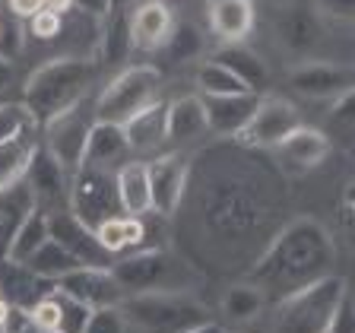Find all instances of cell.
I'll list each match as a JSON object with an SVG mask.
<instances>
[{
    "label": "cell",
    "instance_id": "6da1fadb",
    "mask_svg": "<svg viewBox=\"0 0 355 333\" xmlns=\"http://www.w3.org/2000/svg\"><path fill=\"white\" fill-rule=\"evenodd\" d=\"M276 178L266 175L260 165L229 162L225 169L213 171L209 185L200 194V225L203 238L222 251L241 254L244 248L257 244V254L273 238V216L279 210Z\"/></svg>",
    "mask_w": 355,
    "mask_h": 333
},
{
    "label": "cell",
    "instance_id": "7a4b0ae2",
    "mask_svg": "<svg viewBox=\"0 0 355 333\" xmlns=\"http://www.w3.org/2000/svg\"><path fill=\"white\" fill-rule=\"evenodd\" d=\"M336 266V241L330 229L314 216H295L279 225L273 238L263 244V251L248 266V282L260 289L266 302L302 292L314 282L333 276Z\"/></svg>",
    "mask_w": 355,
    "mask_h": 333
},
{
    "label": "cell",
    "instance_id": "3957f363",
    "mask_svg": "<svg viewBox=\"0 0 355 333\" xmlns=\"http://www.w3.org/2000/svg\"><path fill=\"white\" fill-rule=\"evenodd\" d=\"M92 80H96V64L89 58H73V54L51 58L26 76L22 102L35 114L38 124H48L60 111L83 102L92 89Z\"/></svg>",
    "mask_w": 355,
    "mask_h": 333
},
{
    "label": "cell",
    "instance_id": "277c9868",
    "mask_svg": "<svg viewBox=\"0 0 355 333\" xmlns=\"http://www.w3.org/2000/svg\"><path fill=\"white\" fill-rule=\"evenodd\" d=\"M346 296L349 282L336 273L302 289V292H292V296L273 302L276 308L266 333H327Z\"/></svg>",
    "mask_w": 355,
    "mask_h": 333
},
{
    "label": "cell",
    "instance_id": "5b68a950",
    "mask_svg": "<svg viewBox=\"0 0 355 333\" xmlns=\"http://www.w3.org/2000/svg\"><path fill=\"white\" fill-rule=\"evenodd\" d=\"M111 273L124 289V296L143 292H191L193 270L184 257L171 254L168 248H143L111 264Z\"/></svg>",
    "mask_w": 355,
    "mask_h": 333
},
{
    "label": "cell",
    "instance_id": "8992f818",
    "mask_svg": "<svg viewBox=\"0 0 355 333\" xmlns=\"http://www.w3.org/2000/svg\"><path fill=\"white\" fill-rule=\"evenodd\" d=\"M127 324L143 333H187L207 324L209 311L191 292H143L121 302Z\"/></svg>",
    "mask_w": 355,
    "mask_h": 333
},
{
    "label": "cell",
    "instance_id": "52a82bcc",
    "mask_svg": "<svg viewBox=\"0 0 355 333\" xmlns=\"http://www.w3.org/2000/svg\"><path fill=\"white\" fill-rule=\"evenodd\" d=\"M159 96H162V74L153 64H130L118 76H111L108 86L92 102L96 105V121L124 124L153 102H159Z\"/></svg>",
    "mask_w": 355,
    "mask_h": 333
},
{
    "label": "cell",
    "instance_id": "ba28073f",
    "mask_svg": "<svg viewBox=\"0 0 355 333\" xmlns=\"http://www.w3.org/2000/svg\"><path fill=\"white\" fill-rule=\"evenodd\" d=\"M67 210L89 229H96L98 222L111 219V216H121L114 171L80 165L70 175V185H67Z\"/></svg>",
    "mask_w": 355,
    "mask_h": 333
},
{
    "label": "cell",
    "instance_id": "9c48e42d",
    "mask_svg": "<svg viewBox=\"0 0 355 333\" xmlns=\"http://www.w3.org/2000/svg\"><path fill=\"white\" fill-rule=\"evenodd\" d=\"M92 124H96V105L89 102V99H83L73 108L60 111L58 118L42 124V130H38L42 133V146L73 175L83 162V149H86Z\"/></svg>",
    "mask_w": 355,
    "mask_h": 333
},
{
    "label": "cell",
    "instance_id": "30bf717a",
    "mask_svg": "<svg viewBox=\"0 0 355 333\" xmlns=\"http://www.w3.org/2000/svg\"><path fill=\"white\" fill-rule=\"evenodd\" d=\"M298 124H302V114L288 99L260 96L254 118L248 121V127L238 133L235 140L244 149H276Z\"/></svg>",
    "mask_w": 355,
    "mask_h": 333
},
{
    "label": "cell",
    "instance_id": "8fae6325",
    "mask_svg": "<svg viewBox=\"0 0 355 333\" xmlns=\"http://www.w3.org/2000/svg\"><path fill=\"white\" fill-rule=\"evenodd\" d=\"M288 83L298 96L311 99V102H336L340 96L355 89L352 64L346 60H304V64L292 67Z\"/></svg>",
    "mask_w": 355,
    "mask_h": 333
},
{
    "label": "cell",
    "instance_id": "7c38bea8",
    "mask_svg": "<svg viewBox=\"0 0 355 333\" xmlns=\"http://www.w3.org/2000/svg\"><path fill=\"white\" fill-rule=\"evenodd\" d=\"M58 292L70 296L73 302H80L83 308L89 311H102V308H121L124 302V289L118 286L114 273H111V266H80L73 273L60 276L54 282Z\"/></svg>",
    "mask_w": 355,
    "mask_h": 333
},
{
    "label": "cell",
    "instance_id": "4fadbf2b",
    "mask_svg": "<svg viewBox=\"0 0 355 333\" xmlns=\"http://www.w3.org/2000/svg\"><path fill=\"white\" fill-rule=\"evenodd\" d=\"M149 171V197H153L155 216H171L181 210L191 185V159L187 155H159L155 162H146Z\"/></svg>",
    "mask_w": 355,
    "mask_h": 333
},
{
    "label": "cell",
    "instance_id": "5bb4252c",
    "mask_svg": "<svg viewBox=\"0 0 355 333\" xmlns=\"http://www.w3.org/2000/svg\"><path fill=\"white\" fill-rule=\"evenodd\" d=\"M22 185L29 187L35 207L44 210V213H54V210H67V207H58L67 200V185H70V171L54 159L48 149L38 143L35 153L29 159V169L22 175Z\"/></svg>",
    "mask_w": 355,
    "mask_h": 333
},
{
    "label": "cell",
    "instance_id": "9a60e30c",
    "mask_svg": "<svg viewBox=\"0 0 355 333\" xmlns=\"http://www.w3.org/2000/svg\"><path fill=\"white\" fill-rule=\"evenodd\" d=\"M48 235H51V241H58L60 248H67L83 266H111L108 254H105L96 241V232L89 229V225H83L70 210H54V213H48Z\"/></svg>",
    "mask_w": 355,
    "mask_h": 333
},
{
    "label": "cell",
    "instance_id": "2e32d148",
    "mask_svg": "<svg viewBox=\"0 0 355 333\" xmlns=\"http://www.w3.org/2000/svg\"><path fill=\"white\" fill-rule=\"evenodd\" d=\"M130 146L124 140L121 124H108V121H96L89 130L86 149H83V162L80 165H92V169H105V171H118L124 162H130Z\"/></svg>",
    "mask_w": 355,
    "mask_h": 333
},
{
    "label": "cell",
    "instance_id": "e0dca14e",
    "mask_svg": "<svg viewBox=\"0 0 355 333\" xmlns=\"http://www.w3.org/2000/svg\"><path fill=\"white\" fill-rule=\"evenodd\" d=\"M257 102H260L257 92L203 99V108H207V130L219 133V137H238V133L248 127V121L254 118Z\"/></svg>",
    "mask_w": 355,
    "mask_h": 333
},
{
    "label": "cell",
    "instance_id": "ac0fdd59",
    "mask_svg": "<svg viewBox=\"0 0 355 333\" xmlns=\"http://www.w3.org/2000/svg\"><path fill=\"white\" fill-rule=\"evenodd\" d=\"M171 29H175V16H171L168 3H162V0H146L130 16V42L140 51L162 48L168 42Z\"/></svg>",
    "mask_w": 355,
    "mask_h": 333
},
{
    "label": "cell",
    "instance_id": "d6986e66",
    "mask_svg": "<svg viewBox=\"0 0 355 333\" xmlns=\"http://www.w3.org/2000/svg\"><path fill=\"white\" fill-rule=\"evenodd\" d=\"M276 149H279L286 165H292V169H318L327 155H330L333 140L327 137V130H320V127L298 124Z\"/></svg>",
    "mask_w": 355,
    "mask_h": 333
},
{
    "label": "cell",
    "instance_id": "ffe728a7",
    "mask_svg": "<svg viewBox=\"0 0 355 333\" xmlns=\"http://www.w3.org/2000/svg\"><path fill=\"white\" fill-rule=\"evenodd\" d=\"M114 191H118L121 216H149L153 197H149V171L143 159H130L114 171Z\"/></svg>",
    "mask_w": 355,
    "mask_h": 333
},
{
    "label": "cell",
    "instance_id": "44dd1931",
    "mask_svg": "<svg viewBox=\"0 0 355 333\" xmlns=\"http://www.w3.org/2000/svg\"><path fill=\"white\" fill-rule=\"evenodd\" d=\"M54 289V282L35 276L26 264H10V260H0V292L7 298L10 308H22L29 311L32 305L42 296H48Z\"/></svg>",
    "mask_w": 355,
    "mask_h": 333
},
{
    "label": "cell",
    "instance_id": "7402d4cb",
    "mask_svg": "<svg viewBox=\"0 0 355 333\" xmlns=\"http://www.w3.org/2000/svg\"><path fill=\"white\" fill-rule=\"evenodd\" d=\"M209 29L222 44H241L254 29L251 0H209Z\"/></svg>",
    "mask_w": 355,
    "mask_h": 333
},
{
    "label": "cell",
    "instance_id": "603a6c76",
    "mask_svg": "<svg viewBox=\"0 0 355 333\" xmlns=\"http://www.w3.org/2000/svg\"><path fill=\"white\" fill-rule=\"evenodd\" d=\"M207 130V108L200 96H181L165 105V140L191 143Z\"/></svg>",
    "mask_w": 355,
    "mask_h": 333
},
{
    "label": "cell",
    "instance_id": "cb8c5ba5",
    "mask_svg": "<svg viewBox=\"0 0 355 333\" xmlns=\"http://www.w3.org/2000/svg\"><path fill=\"white\" fill-rule=\"evenodd\" d=\"M165 105L168 102H153L149 108H143L140 114H133L130 121L121 124L124 130V140L130 146V155L133 153H153L165 143Z\"/></svg>",
    "mask_w": 355,
    "mask_h": 333
},
{
    "label": "cell",
    "instance_id": "d4e9b609",
    "mask_svg": "<svg viewBox=\"0 0 355 333\" xmlns=\"http://www.w3.org/2000/svg\"><path fill=\"white\" fill-rule=\"evenodd\" d=\"M276 38L286 51L292 54H308L318 44V16L314 10H298L288 7L276 16Z\"/></svg>",
    "mask_w": 355,
    "mask_h": 333
},
{
    "label": "cell",
    "instance_id": "484cf974",
    "mask_svg": "<svg viewBox=\"0 0 355 333\" xmlns=\"http://www.w3.org/2000/svg\"><path fill=\"white\" fill-rule=\"evenodd\" d=\"M213 60L225 67L229 74H235L244 86L251 89V92L263 89L266 80H270L263 58H260L257 51H251V48H244V44H222L219 51L213 54Z\"/></svg>",
    "mask_w": 355,
    "mask_h": 333
},
{
    "label": "cell",
    "instance_id": "4316f807",
    "mask_svg": "<svg viewBox=\"0 0 355 333\" xmlns=\"http://www.w3.org/2000/svg\"><path fill=\"white\" fill-rule=\"evenodd\" d=\"M266 305L270 302H266L263 292H260L254 282L244 280V282H235V286H229L222 292L219 311L232 321V324H251V321H257L266 311Z\"/></svg>",
    "mask_w": 355,
    "mask_h": 333
},
{
    "label": "cell",
    "instance_id": "83f0119b",
    "mask_svg": "<svg viewBox=\"0 0 355 333\" xmlns=\"http://www.w3.org/2000/svg\"><path fill=\"white\" fill-rule=\"evenodd\" d=\"M48 238H51L48 235V213L35 207L26 219L19 222V229L13 232L3 260H10V264H29V257L42 248L44 241H48Z\"/></svg>",
    "mask_w": 355,
    "mask_h": 333
},
{
    "label": "cell",
    "instance_id": "f1b7e54d",
    "mask_svg": "<svg viewBox=\"0 0 355 333\" xmlns=\"http://www.w3.org/2000/svg\"><path fill=\"white\" fill-rule=\"evenodd\" d=\"M35 210V200H32L29 187L22 185H13L10 191L0 194V260L7 254V244L13 238V232L19 229V222Z\"/></svg>",
    "mask_w": 355,
    "mask_h": 333
},
{
    "label": "cell",
    "instance_id": "f546056e",
    "mask_svg": "<svg viewBox=\"0 0 355 333\" xmlns=\"http://www.w3.org/2000/svg\"><path fill=\"white\" fill-rule=\"evenodd\" d=\"M32 270L35 276H42V280H48V282H58L60 276H67V273H73V270H80V260L73 257V254L67 251V248H60L58 241H48L38 248L35 254L29 257V264H26Z\"/></svg>",
    "mask_w": 355,
    "mask_h": 333
},
{
    "label": "cell",
    "instance_id": "4dcf8cb0",
    "mask_svg": "<svg viewBox=\"0 0 355 333\" xmlns=\"http://www.w3.org/2000/svg\"><path fill=\"white\" fill-rule=\"evenodd\" d=\"M35 146H38V137H22V140L0 143V194L22 181Z\"/></svg>",
    "mask_w": 355,
    "mask_h": 333
},
{
    "label": "cell",
    "instance_id": "1f68e13d",
    "mask_svg": "<svg viewBox=\"0 0 355 333\" xmlns=\"http://www.w3.org/2000/svg\"><path fill=\"white\" fill-rule=\"evenodd\" d=\"M111 16H105L102 32H98V48H102V60L114 64V60L127 58V51L133 48L130 42V16L124 10H108Z\"/></svg>",
    "mask_w": 355,
    "mask_h": 333
},
{
    "label": "cell",
    "instance_id": "d6a6232c",
    "mask_svg": "<svg viewBox=\"0 0 355 333\" xmlns=\"http://www.w3.org/2000/svg\"><path fill=\"white\" fill-rule=\"evenodd\" d=\"M197 89L207 99H222V96H241V92H251L235 74H229L222 64L216 60H203L197 67Z\"/></svg>",
    "mask_w": 355,
    "mask_h": 333
},
{
    "label": "cell",
    "instance_id": "836d02e7",
    "mask_svg": "<svg viewBox=\"0 0 355 333\" xmlns=\"http://www.w3.org/2000/svg\"><path fill=\"white\" fill-rule=\"evenodd\" d=\"M38 130H42V124L26 108V102H0V143L38 137Z\"/></svg>",
    "mask_w": 355,
    "mask_h": 333
},
{
    "label": "cell",
    "instance_id": "e575fe53",
    "mask_svg": "<svg viewBox=\"0 0 355 333\" xmlns=\"http://www.w3.org/2000/svg\"><path fill=\"white\" fill-rule=\"evenodd\" d=\"M162 48L175 60H191V58H197V54H200V48H203V38H200V32L193 29L191 22H175V29H171L168 42H165Z\"/></svg>",
    "mask_w": 355,
    "mask_h": 333
},
{
    "label": "cell",
    "instance_id": "d590c367",
    "mask_svg": "<svg viewBox=\"0 0 355 333\" xmlns=\"http://www.w3.org/2000/svg\"><path fill=\"white\" fill-rule=\"evenodd\" d=\"M54 298H58V324H54V333H83L86 330L92 311L83 308L80 302H73V298L64 296V292H58V289H54Z\"/></svg>",
    "mask_w": 355,
    "mask_h": 333
},
{
    "label": "cell",
    "instance_id": "8d00e7d4",
    "mask_svg": "<svg viewBox=\"0 0 355 333\" xmlns=\"http://www.w3.org/2000/svg\"><path fill=\"white\" fill-rule=\"evenodd\" d=\"M64 22H67V16L44 7V10H38L32 19L22 22V32L29 38H35V42H54V38L64 35Z\"/></svg>",
    "mask_w": 355,
    "mask_h": 333
},
{
    "label": "cell",
    "instance_id": "74e56055",
    "mask_svg": "<svg viewBox=\"0 0 355 333\" xmlns=\"http://www.w3.org/2000/svg\"><path fill=\"white\" fill-rule=\"evenodd\" d=\"M96 241L105 254H124L127 251V229H124V216H111V219L98 222L96 229Z\"/></svg>",
    "mask_w": 355,
    "mask_h": 333
},
{
    "label": "cell",
    "instance_id": "f35d334b",
    "mask_svg": "<svg viewBox=\"0 0 355 333\" xmlns=\"http://www.w3.org/2000/svg\"><path fill=\"white\" fill-rule=\"evenodd\" d=\"M133 327L127 324L124 311L121 308H102L89 314V324L83 333H130Z\"/></svg>",
    "mask_w": 355,
    "mask_h": 333
},
{
    "label": "cell",
    "instance_id": "ab89813d",
    "mask_svg": "<svg viewBox=\"0 0 355 333\" xmlns=\"http://www.w3.org/2000/svg\"><path fill=\"white\" fill-rule=\"evenodd\" d=\"M330 127L333 133H343V140L352 143V92L340 96L336 102H330Z\"/></svg>",
    "mask_w": 355,
    "mask_h": 333
},
{
    "label": "cell",
    "instance_id": "60d3db41",
    "mask_svg": "<svg viewBox=\"0 0 355 333\" xmlns=\"http://www.w3.org/2000/svg\"><path fill=\"white\" fill-rule=\"evenodd\" d=\"M314 3V16H324L327 22H352L355 16V0H311Z\"/></svg>",
    "mask_w": 355,
    "mask_h": 333
},
{
    "label": "cell",
    "instance_id": "b9f144b4",
    "mask_svg": "<svg viewBox=\"0 0 355 333\" xmlns=\"http://www.w3.org/2000/svg\"><path fill=\"white\" fill-rule=\"evenodd\" d=\"M0 333H51V330L38 327L22 308H10V314H7V321H3V327H0Z\"/></svg>",
    "mask_w": 355,
    "mask_h": 333
},
{
    "label": "cell",
    "instance_id": "7bdbcfd3",
    "mask_svg": "<svg viewBox=\"0 0 355 333\" xmlns=\"http://www.w3.org/2000/svg\"><path fill=\"white\" fill-rule=\"evenodd\" d=\"M7 10L13 19L26 22V19H32L38 10H44V0H7Z\"/></svg>",
    "mask_w": 355,
    "mask_h": 333
},
{
    "label": "cell",
    "instance_id": "ee69618b",
    "mask_svg": "<svg viewBox=\"0 0 355 333\" xmlns=\"http://www.w3.org/2000/svg\"><path fill=\"white\" fill-rule=\"evenodd\" d=\"M327 333H352V296L343 298L340 311H336V318H333V324Z\"/></svg>",
    "mask_w": 355,
    "mask_h": 333
},
{
    "label": "cell",
    "instance_id": "f6af8a7d",
    "mask_svg": "<svg viewBox=\"0 0 355 333\" xmlns=\"http://www.w3.org/2000/svg\"><path fill=\"white\" fill-rule=\"evenodd\" d=\"M73 7L83 10L86 16H96V19H105L111 10V0H73Z\"/></svg>",
    "mask_w": 355,
    "mask_h": 333
},
{
    "label": "cell",
    "instance_id": "bcb514c9",
    "mask_svg": "<svg viewBox=\"0 0 355 333\" xmlns=\"http://www.w3.org/2000/svg\"><path fill=\"white\" fill-rule=\"evenodd\" d=\"M340 219H343V229H346V235H349V232H352V185H346V191H343Z\"/></svg>",
    "mask_w": 355,
    "mask_h": 333
},
{
    "label": "cell",
    "instance_id": "7dc6e473",
    "mask_svg": "<svg viewBox=\"0 0 355 333\" xmlns=\"http://www.w3.org/2000/svg\"><path fill=\"white\" fill-rule=\"evenodd\" d=\"M13 80H16V67H13V60L0 54V92H7V89L13 86Z\"/></svg>",
    "mask_w": 355,
    "mask_h": 333
},
{
    "label": "cell",
    "instance_id": "c3c4849f",
    "mask_svg": "<svg viewBox=\"0 0 355 333\" xmlns=\"http://www.w3.org/2000/svg\"><path fill=\"white\" fill-rule=\"evenodd\" d=\"M44 7L48 10H54V13H60V16H70L73 13V0H44Z\"/></svg>",
    "mask_w": 355,
    "mask_h": 333
},
{
    "label": "cell",
    "instance_id": "681fc988",
    "mask_svg": "<svg viewBox=\"0 0 355 333\" xmlns=\"http://www.w3.org/2000/svg\"><path fill=\"white\" fill-rule=\"evenodd\" d=\"M187 333H225V330H222V324H216V321H207V324L193 327V330H187Z\"/></svg>",
    "mask_w": 355,
    "mask_h": 333
},
{
    "label": "cell",
    "instance_id": "f907efd6",
    "mask_svg": "<svg viewBox=\"0 0 355 333\" xmlns=\"http://www.w3.org/2000/svg\"><path fill=\"white\" fill-rule=\"evenodd\" d=\"M0 302H7V298H3V292H0Z\"/></svg>",
    "mask_w": 355,
    "mask_h": 333
},
{
    "label": "cell",
    "instance_id": "816d5d0a",
    "mask_svg": "<svg viewBox=\"0 0 355 333\" xmlns=\"http://www.w3.org/2000/svg\"><path fill=\"white\" fill-rule=\"evenodd\" d=\"M0 32H3V19H0Z\"/></svg>",
    "mask_w": 355,
    "mask_h": 333
}]
</instances>
